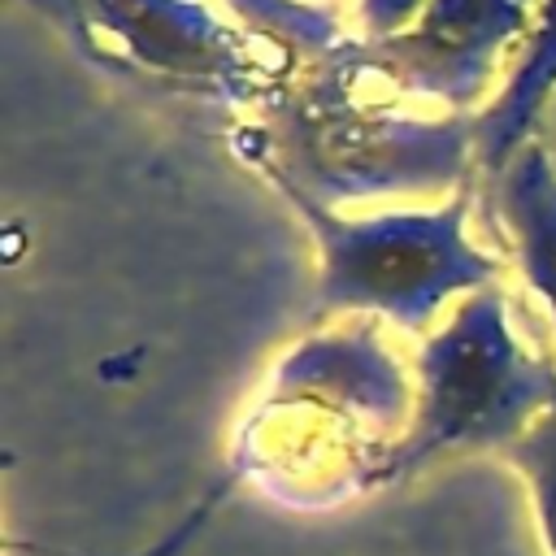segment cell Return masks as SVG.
Returning <instances> with one entry per match:
<instances>
[{"label": "cell", "mask_w": 556, "mask_h": 556, "mask_svg": "<svg viewBox=\"0 0 556 556\" xmlns=\"http://www.w3.org/2000/svg\"><path fill=\"white\" fill-rule=\"evenodd\" d=\"M530 13L534 0H426L408 30L343 43L330 61L348 78L378 74L404 96L443 100L465 113L491 83L504 48L530 30Z\"/></svg>", "instance_id": "5"}, {"label": "cell", "mask_w": 556, "mask_h": 556, "mask_svg": "<svg viewBox=\"0 0 556 556\" xmlns=\"http://www.w3.org/2000/svg\"><path fill=\"white\" fill-rule=\"evenodd\" d=\"M265 404L269 408L304 404V408H326L343 421L365 417L378 430H395L408 417V378L378 343L374 326L361 321L343 334L304 339L278 365Z\"/></svg>", "instance_id": "6"}, {"label": "cell", "mask_w": 556, "mask_h": 556, "mask_svg": "<svg viewBox=\"0 0 556 556\" xmlns=\"http://www.w3.org/2000/svg\"><path fill=\"white\" fill-rule=\"evenodd\" d=\"M556 96V0H543L534 30L526 35V52L513 65L500 96L473 117V165L482 178H495L521 143L534 139V126Z\"/></svg>", "instance_id": "8"}, {"label": "cell", "mask_w": 556, "mask_h": 556, "mask_svg": "<svg viewBox=\"0 0 556 556\" xmlns=\"http://www.w3.org/2000/svg\"><path fill=\"white\" fill-rule=\"evenodd\" d=\"M226 4L248 30L265 35L269 43H278L291 56L326 61L348 43V39H339L334 13L321 4H308V0H226Z\"/></svg>", "instance_id": "9"}, {"label": "cell", "mask_w": 556, "mask_h": 556, "mask_svg": "<svg viewBox=\"0 0 556 556\" xmlns=\"http://www.w3.org/2000/svg\"><path fill=\"white\" fill-rule=\"evenodd\" d=\"M534 143L552 156V165H556V96L547 100V109H543V117H539V126H534Z\"/></svg>", "instance_id": "12"}, {"label": "cell", "mask_w": 556, "mask_h": 556, "mask_svg": "<svg viewBox=\"0 0 556 556\" xmlns=\"http://www.w3.org/2000/svg\"><path fill=\"white\" fill-rule=\"evenodd\" d=\"M504 456H508V460L521 469V478L530 482L547 556H556V408H547L521 439H513V443L504 447Z\"/></svg>", "instance_id": "10"}, {"label": "cell", "mask_w": 556, "mask_h": 556, "mask_svg": "<svg viewBox=\"0 0 556 556\" xmlns=\"http://www.w3.org/2000/svg\"><path fill=\"white\" fill-rule=\"evenodd\" d=\"M556 408V365L526 356L504 317V291L478 287L421 343L417 404L374 482H395L443 452L508 447Z\"/></svg>", "instance_id": "2"}, {"label": "cell", "mask_w": 556, "mask_h": 556, "mask_svg": "<svg viewBox=\"0 0 556 556\" xmlns=\"http://www.w3.org/2000/svg\"><path fill=\"white\" fill-rule=\"evenodd\" d=\"M486 191L500 226L508 230L526 287L547 304L556 321V165L552 156L534 139L521 143L517 156L495 178H486Z\"/></svg>", "instance_id": "7"}, {"label": "cell", "mask_w": 556, "mask_h": 556, "mask_svg": "<svg viewBox=\"0 0 556 556\" xmlns=\"http://www.w3.org/2000/svg\"><path fill=\"white\" fill-rule=\"evenodd\" d=\"M421 9H426V0H361L365 39H391V35L408 30V17L417 22Z\"/></svg>", "instance_id": "11"}, {"label": "cell", "mask_w": 556, "mask_h": 556, "mask_svg": "<svg viewBox=\"0 0 556 556\" xmlns=\"http://www.w3.org/2000/svg\"><path fill=\"white\" fill-rule=\"evenodd\" d=\"M269 182H291L317 204L369 195H434L460 187L473 165V117H413L352 96V78L326 56L300 87H282L256 130L239 139Z\"/></svg>", "instance_id": "1"}, {"label": "cell", "mask_w": 556, "mask_h": 556, "mask_svg": "<svg viewBox=\"0 0 556 556\" xmlns=\"http://www.w3.org/2000/svg\"><path fill=\"white\" fill-rule=\"evenodd\" d=\"M317 239L321 274L313 317L321 313H382L404 330H426L456 291L491 287L495 256L465 239L469 187L430 213H382L348 222L308 200L291 182H274Z\"/></svg>", "instance_id": "3"}, {"label": "cell", "mask_w": 556, "mask_h": 556, "mask_svg": "<svg viewBox=\"0 0 556 556\" xmlns=\"http://www.w3.org/2000/svg\"><path fill=\"white\" fill-rule=\"evenodd\" d=\"M56 13L78 48L100 65L174 91L213 100H252L278 74L252 52V39L222 26L200 0H35Z\"/></svg>", "instance_id": "4"}]
</instances>
